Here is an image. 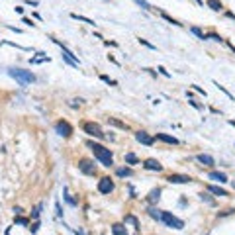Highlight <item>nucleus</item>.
I'll use <instances>...</instances> for the list:
<instances>
[{
  "instance_id": "35",
  "label": "nucleus",
  "mask_w": 235,
  "mask_h": 235,
  "mask_svg": "<svg viewBox=\"0 0 235 235\" xmlns=\"http://www.w3.org/2000/svg\"><path fill=\"white\" fill-rule=\"evenodd\" d=\"M22 22H24V24H26V26H31V28H34V26H35V24H34V22H31V20H28V18H24V20H22Z\"/></svg>"
},
{
  "instance_id": "23",
  "label": "nucleus",
  "mask_w": 235,
  "mask_h": 235,
  "mask_svg": "<svg viewBox=\"0 0 235 235\" xmlns=\"http://www.w3.org/2000/svg\"><path fill=\"white\" fill-rule=\"evenodd\" d=\"M126 221H127V224H131L135 229L139 227V224H137V217H135V216H126Z\"/></svg>"
},
{
  "instance_id": "11",
  "label": "nucleus",
  "mask_w": 235,
  "mask_h": 235,
  "mask_svg": "<svg viewBox=\"0 0 235 235\" xmlns=\"http://www.w3.org/2000/svg\"><path fill=\"white\" fill-rule=\"evenodd\" d=\"M155 137H157V139H161V141H165V143H171V145H178V139H176V137H172V135H167V133H157Z\"/></svg>"
},
{
  "instance_id": "32",
  "label": "nucleus",
  "mask_w": 235,
  "mask_h": 235,
  "mask_svg": "<svg viewBox=\"0 0 235 235\" xmlns=\"http://www.w3.org/2000/svg\"><path fill=\"white\" fill-rule=\"evenodd\" d=\"M16 224H20V225H28V220H26V217H16Z\"/></svg>"
},
{
  "instance_id": "5",
  "label": "nucleus",
  "mask_w": 235,
  "mask_h": 235,
  "mask_svg": "<svg viewBox=\"0 0 235 235\" xmlns=\"http://www.w3.org/2000/svg\"><path fill=\"white\" fill-rule=\"evenodd\" d=\"M55 131L59 135H63V137H71L73 135V126L69 122H65V119H59V122L55 123Z\"/></svg>"
},
{
  "instance_id": "22",
  "label": "nucleus",
  "mask_w": 235,
  "mask_h": 235,
  "mask_svg": "<svg viewBox=\"0 0 235 235\" xmlns=\"http://www.w3.org/2000/svg\"><path fill=\"white\" fill-rule=\"evenodd\" d=\"M190 31H192V34H194V35H198V38H200V39H206V34H204V31L200 30V28L192 26V28H190Z\"/></svg>"
},
{
  "instance_id": "4",
  "label": "nucleus",
  "mask_w": 235,
  "mask_h": 235,
  "mask_svg": "<svg viewBox=\"0 0 235 235\" xmlns=\"http://www.w3.org/2000/svg\"><path fill=\"white\" fill-rule=\"evenodd\" d=\"M82 129H84L86 133L90 135V137H98V139L104 137V131H102V127L98 126V123H94V122H86L84 126H82Z\"/></svg>"
},
{
  "instance_id": "12",
  "label": "nucleus",
  "mask_w": 235,
  "mask_h": 235,
  "mask_svg": "<svg viewBox=\"0 0 235 235\" xmlns=\"http://www.w3.org/2000/svg\"><path fill=\"white\" fill-rule=\"evenodd\" d=\"M210 178H212V180H217V182H220V184L227 182V175H225V172H217V171L210 172Z\"/></svg>"
},
{
  "instance_id": "29",
  "label": "nucleus",
  "mask_w": 235,
  "mask_h": 235,
  "mask_svg": "<svg viewBox=\"0 0 235 235\" xmlns=\"http://www.w3.org/2000/svg\"><path fill=\"white\" fill-rule=\"evenodd\" d=\"M39 212H41V204L35 206V210L31 212V217H34V220H38V217H39Z\"/></svg>"
},
{
  "instance_id": "15",
  "label": "nucleus",
  "mask_w": 235,
  "mask_h": 235,
  "mask_svg": "<svg viewBox=\"0 0 235 235\" xmlns=\"http://www.w3.org/2000/svg\"><path fill=\"white\" fill-rule=\"evenodd\" d=\"M208 190L212 192L214 196H227V190H224V188H220V186H214V184H210Z\"/></svg>"
},
{
  "instance_id": "33",
  "label": "nucleus",
  "mask_w": 235,
  "mask_h": 235,
  "mask_svg": "<svg viewBox=\"0 0 235 235\" xmlns=\"http://www.w3.org/2000/svg\"><path fill=\"white\" fill-rule=\"evenodd\" d=\"M139 43H143L145 47H149V49H155V45H151L149 41H145V39H139Z\"/></svg>"
},
{
  "instance_id": "20",
  "label": "nucleus",
  "mask_w": 235,
  "mask_h": 235,
  "mask_svg": "<svg viewBox=\"0 0 235 235\" xmlns=\"http://www.w3.org/2000/svg\"><path fill=\"white\" fill-rule=\"evenodd\" d=\"M116 175L118 176H131V175H133V171H131L129 167H122V168H118V171H116Z\"/></svg>"
},
{
  "instance_id": "14",
  "label": "nucleus",
  "mask_w": 235,
  "mask_h": 235,
  "mask_svg": "<svg viewBox=\"0 0 235 235\" xmlns=\"http://www.w3.org/2000/svg\"><path fill=\"white\" fill-rule=\"evenodd\" d=\"M159 198H161V188H155V190L149 192V196H147V202H149V204H157V202H159Z\"/></svg>"
},
{
  "instance_id": "38",
  "label": "nucleus",
  "mask_w": 235,
  "mask_h": 235,
  "mask_svg": "<svg viewBox=\"0 0 235 235\" xmlns=\"http://www.w3.org/2000/svg\"><path fill=\"white\" fill-rule=\"evenodd\" d=\"M196 2H198V4H200V6H204V2H202V0H196Z\"/></svg>"
},
{
  "instance_id": "16",
  "label": "nucleus",
  "mask_w": 235,
  "mask_h": 235,
  "mask_svg": "<svg viewBox=\"0 0 235 235\" xmlns=\"http://www.w3.org/2000/svg\"><path fill=\"white\" fill-rule=\"evenodd\" d=\"M206 4H208L212 10H216V12H220L221 8H224V4H221L220 0H206Z\"/></svg>"
},
{
  "instance_id": "27",
  "label": "nucleus",
  "mask_w": 235,
  "mask_h": 235,
  "mask_svg": "<svg viewBox=\"0 0 235 235\" xmlns=\"http://www.w3.org/2000/svg\"><path fill=\"white\" fill-rule=\"evenodd\" d=\"M43 61H49V57L41 53V57H35V59H31V63H43Z\"/></svg>"
},
{
  "instance_id": "7",
  "label": "nucleus",
  "mask_w": 235,
  "mask_h": 235,
  "mask_svg": "<svg viewBox=\"0 0 235 235\" xmlns=\"http://www.w3.org/2000/svg\"><path fill=\"white\" fill-rule=\"evenodd\" d=\"M98 192H100V194H110V192H114V182H112V178L104 176V178L98 180Z\"/></svg>"
},
{
  "instance_id": "13",
  "label": "nucleus",
  "mask_w": 235,
  "mask_h": 235,
  "mask_svg": "<svg viewBox=\"0 0 235 235\" xmlns=\"http://www.w3.org/2000/svg\"><path fill=\"white\" fill-rule=\"evenodd\" d=\"M198 161H200L202 165H206V167H214V165H216L214 157H210V155H204V153H200V155H198Z\"/></svg>"
},
{
  "instance_id": "34",
  "label": "nucleus",
  "mask_w": 235,
  "mask_h": 235,
  "mask_svg": "<svg viewBox=\"0 0 235 235\" xmlns=\"http://www.w3.org/2000/svg\"><path fill=\"white\" fill-rule=\"evenodd\" d=\"M206 38H212V39H216V41H221V38L217 34H210V35H206Z\"/></svg>"
},
{
  "instance_id": "6",
  "label": "nucleus",
  "mask_w": 235,
  "mask_h": 235,
  "mask_svg": "<svg viewBox=\"0 0 235 235\" xmlns=\"http://www.w3.org/2000/svg\"><path fill=\"white\" fill-rule=\"evenodd\" d=\"M78 171L92 176V175H96V165H94L92 161H88V159H80L78 161Z\"/></svg>"
},
{
  "instance_id": "25",
  "label": "nucleus",
  "mask_w": 235,
  "mask_h": 235,
  "mask_svg": "<svg viewBox=\"0 0 235 235\" xmlns=\"http://www.w3.org/2000/svg\"><path fill=\"white\" fill-rule=\"evenodd\" d=\"M161 16H163V18H165V20H167V22H168V24H172V26H180V24H178V22H176V20H172V18H171V16H168V14H165V12H161Z\"/></svg>"
},
{
  "instance_id": "30",
  "label": "nucleus",
  "mask_w": 235,
  "mask_h": 235,
  "mask_svg": "<svg viewBox=\"0 0 235 235\" xmlns=\"http://www.w3.org/2000/svg\"><path fill=\"white\" fill-rule=\"evenodd\" d=\"M100 78H102V80H104V82H108V84H112V86H116V80H112V78H110V77H106V75H102Z\"/></svg>"
},
{
  "instance_id": "10",
  "label": "nucleus",
  "mask_w": 235,
  "mask_h": 235,
  "mask_svg": "<svg viewBox=\"0 0 235 235\" xmlns=\"http://www.w3.org/2000/svg\"><path fill=\"white\" fill-rule=\"evenodd\" d=\"M143 167H145L147 171H157V172H159V171H163V165H161L157 159H147L145 163H143Z\"/></svg>"
},
{
  "instance_id": "9",
  "label": "nucleus",
  "mask_w": 235,
  "mask_h": 235,
  "mask_svg": "<svg viewBox=\"0 0 235 235\" xmlns=\"http://www.w3.org/2000/svg\"><path fill=\"white\" fill-rule=\"evenodd\" d=\"M135 139H137L139 143H143V145H153V141H155V139L151 137L149 133H145V131H137V133H135Z\"/></svg>"
},
{
  "instance_id": "1",
  "label": "nucleus",
  "mask_w": 235,
  "mask_h": 235,
  "mask_svg": "<svg viewBox=\"0 0 235 235\" xmlns=\"http://www.w3.org/2000/svg\"><path fill=\"white\" fill-rule=\"evenodd\" d=\"M88 147H90V151L94 153V157H96L106 168L114 167V157H112V151H110V149H106L104 145H98V143H94V141H88Z\"/></svg>"
},
{
  "instance_id": "8",
  "label": "nucleus",
  "mask_w": 235,
  "mask_h": 235,
  "mask_svg": "<svg viewBox=\"0 0 235 235\" xmlns=\"http://www.w3.org/2000/svg\"><path fill=\"white\" fill-rule=\"evenodd\" d=\"M168 182H172V184H186V182H192V178L188 175H171V176H168Z\"/></svg>"
},
{
  "instance_id": "31",
  "label": "nucleus",
  "mask_w": 235,
  "mask_h": 235,
  "mask_svg": "<svg viewBox=\"0 0 235 235\" xmlns=\"http://www.w3.org/2000/svg\"><path fill=\"white\" fill-rule=\"evenodd\" d=\"M200 198H202V200H206V202H208V204H214V200H212V198H210L208 194H204V192H202V194H200Z\"/></svg>"
},
{
  "instance_id": "2",
  "label": "nucleus",
  "mask_w": 235,
  "mask_h": 235,
  "mask_svg": "<svg viewBox=\"0 0 235 235\" xmlns=\"http://www.w3.org/2000/svg\"><path fill=\"white\" fill-rule=\"evenodd\" d=\"M8 75H10L12 78H16L22 86H28V84H31V82L35 80L34 73H31V71H24V69H10Z\"/></svg>"
},
{
  "instance_id": "3",
  "label": "nucleus",
  "mask_w": 235,
  "mask_h": 235,
  "mask_svg": "<svg viewBox=\"0 0 235 235\" xmlns=\"http://www.w3.org/2000/svg\"><path fill=\"white\" fill-rule=\"evenodd\" d=\"M161 221L167 224L168 227H172V229H182L184 227V221L178 220L176 216H172L171 212H161Z\"/></svg>"
},
{
  "instance_id": "28",
  "label": "nucleus",
  "mask_w": 235,
  "mask_h": 235,
  "mask_svg": "<svg viewBox=\"0 0 235 235\" xmlns=\"http://www.w3.org/2000/svg\"><path fill=\"white\" fill-rule=\"evenodd\" d=\"M137 4H139L141 8H145V10H153V8H151V4L147 2V0H137Z\"/></svg>"
},
{
  "instance_id": "37",
  "label": "nucleus",
  "mask_w": 235,
  "mask_h": 235,
  "mask_svg": "<svg viewBox=\"0 0 235 235\" xmlns=\"http://www.w3.org/2000/svg\"><path fill=\"white\" fill-rule=\"evenodd\" d=\"M22 212H24V210H22V208H18V206L14 208V214H16V216H22Z\"/></svg>"
},
{
  "instance_id": "17",
  "label": "nucleus",
  "mask_w": 235,
  "mask_h": 235,
  "mask_svg": "<svg viewBox=\"0 0 235 235\" xmlns=\"http://www.w3.org/2000/svg\"><path fill=\"white\" fill-rule=\"evenodd\" d=\"M75 20H80V22H84V24H88V26H96V22L94 20H90V18H86V16H80V14H71Z\"/></svg>"
},
{
  "instance_id": "19",
  "label": "nucleus",
  "mask_w": 235,
  "mask_h": 235,
  "mask_svg": "<svg viewBox=\"0 0 235 235\" xmlns=\"http://www.w3.org/2000/svg\"><path fill=\"white\" fill-rule=\"evenodd\" d=\"M108 123H112V126H116V127H119V129H127V123H123V122H119V119H116V118H108Z\"/></svg>"
},
{
  "instance_id": "18",
  "label": "nucleus",
  "mask_w": 235,
  "mask_h": 235,
  "mask_svg": "<svg viewBox=\"0 0 235 235\" xmlns=\"http://www.w3.org/2000/svg\"><path fill=\"white\" fill-rule=\"evenodd\" d=\"M112 233H114V235H127L126 227H123V225H119V224H114V225H112Z\"/></svg>"
},
{
  "instance_id": "24",
  "label": "nucleus",
  "mask_w": 235,
  "mask_h": 235,
  "mask_svg": "<svg viewBox=\"0 0 235 235\" xmlns=\"http://www.w3.org/2000/svg\"><path fill=\"white\" fill-rule=\"evenodd\" d=\"M126 163L127 165H135V163H137V157H135L133 153H127L126 155Z\"/></svg>"
},
{
  "instance_id": "26",
  "label": "nucleus",
  "mask_w": 235,
  "mask_h": 235,
  "mask_svg": "<svg viewBox=\"0 0 235 235\" xmlns=\"http://www.w3.org/2000/svg\"><path fill=\"white\" fill-rule=\"evenodd\" d=\"M216 86H217V88H220V90H221V92H224V94H227V96H229V98H231V100H233V94H231V92H229V90H227V88H225V86H221V84H220V82H216Z\"/></svg>"
},
{
  "instance_id": "21",
  "label": "nucleus",
  "mask_w": 235,
  "mask_h": 235,
  "mask_svg": "<svg viewBox=\"0 0 235 235\" xmlns=\"http://www.w3.org/2000/svg\"><path fill=\"white\" fill-rule=\"evenodd\" d=\"M147 212H149V216L153 217V220L161 221V212H159V210H157V208H149V210H147Z\"/></svg>"
},
{
  "instance_id": "36",
  "label": "nucleus",
  "mask_w": 235,
  "mask_h": 235,
  "mask_svg": "<svg viewBox=\"0 0 235 235\" xmlns=\"http://www.w3.org/2000/svg\"><path fill=\"white\" fill-rule=\"evenodd\" d=\"M30 229H31V233H35V231H38V229H39V224H38V221H35V224H34V225H31V227H30Z\"/></svg>"
}]
</instances>
